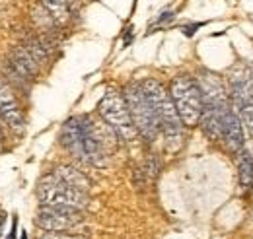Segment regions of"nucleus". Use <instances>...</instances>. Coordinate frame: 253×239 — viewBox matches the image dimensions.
Returning <instances> with one entry per match:
<instances>
[{
    "mask_svg": "<svg viewBox=\"0 0 253 239\" xmlns=\"http://www.w3.org/2000/svg\"><path fill=\"white\" fill-rule=\"evenodd\" d=\"M173 18H175V16H173V12H171V10H166V12H162V14H160L158 20L154 22V26H152V28H156V26H166V24L173 22Z\"/></svg>",
    "mask_w": 253,
    "mask_h": 239,
    "instance_id": "obj_16",
    "label": "nucleus"
},
{
    "mask_svg": "<svg viewBox=\"0 0 253 239\" xmlns=\"http://www.w3.org/2000/svg\"><path fill=\"white\" fill-rule=\"evenodd\" d=\"M238 173H240V185L244 191H252L253 187V158L246 152H238Z\"/></svg>",
    "mask_w": 253,
    "mask_h": 239,
    "instance_id": "obj_14",
    "label": "nucleus"
},
{
    "mask_svg": "<svg viewBox=\"0 0 253 239\" xmlns=\"http://www.w3.org/2000/svg\"><path fill=\"white\" fill-rule=\"evenodd\" d=\"M97 113L123 142H132L138 136L126 107L125 95L119 90H107L103 93L101 101L97 103Z\"/></svg>",
    "mask_w": 253,
    "mask_h": 239,
    "instance_id": "obj_4",
    "label": "nucleus"
},
{
    "mask_svg": "<svg viewBox=\"0 0 253 239\" xmlns=\"http://www.w3.org/2000/svg\"><path fill=\"white\" fill-rule=\"evenodd\" d=\"M252 191H253V187H252Z\"/></svg>",
    "mask_w": 253,
    "mask_h": 239,
    "instance_id": "obj_21",
    "label": "nucleus"
},
{
    "mask_svg": "<svg viewBox=\"0 0 253 239\" xmlns=\"http://www.w3.org/2000/svg\"><path fill=\"white\" fill-rule=\"evenodd\" d=\"M61 144L68 150L78 161L86 163L84 156V138H82V120L80 117H72L63 124L61 130Z\"/></svg>",
    "mask_w": 253,
    "mask_h": 239,
    "instance_id": "obj_11",
    "label": "nucleus"
},
{
    "mask_svg": "<svg viewBox=\"0 0 253 239\" xmlns=\"http://www.w3.org/2000/svg\"><path fill=\"white\" fill-rule=\"evenodd\" d=\"M0 117L6 120V124L18 132L24 130V113L20 109V103L12 91V86L0 78Z\"/></svg>",
    "mask_w": 253,
    "mask_h": 239,
    "instance_id": "obj_9",
    "label": "nucleus"
},
{
    "mask_svg": "<svg viewBox=\"0 0 253 239\" xmlns=\"http://www.w3.org/2000/svg\"><path fill=\"white\" fill-rule=\"evenodd\" d=\"M123 95H125L126 107H128L130 119H132V124L136 128L138 136H142L148 144H152L158 138L160 124L156 115H154V109H152L146 93L142 90V84L140 82L126 84Z\"/></svg>",
    "mask_w": 253,
    "mask_h": 239,
    "instance_id": "obj_3",
    "label": "nucleus"
},
{
    "mask_svg": "<svg viewBox=\"0 0 253 239\" xmlns=\"http://www.w3.org/2000/svg\"><path fill=\"white\" fill-rule=\"evenodd\" d=\"M140 84H142V90H144L152 109H154V115H156L160 124V132L166 136L168 146L171 150L179 148L181 140H183V122L177 115V109L173 105L169 91L154 78H146Z\"/></svg>",
    "mask_w": 253,
    "mask_h": 239,
    "instance_id": "obj_2",
    "label": "nucleus"
},
{
    "mask_svg": "<svg viewBox=\"0 0 253 239\" xmlns=\"http://www.w3.org/2000/svg\"><path fill=\"white\" fill-rule=\"evenodd\" d=\"M43 8L51 16L53 22L66 24L70 18V0H41Z\"/></svg>",
    "mask_w": 253,
    "mask_h": 239,
    "instance_id": "obj_15",
    "label": "nucleus"
},
{
    "mask_svg": "<svg viewBox=\"0 0 253 239\" xmlns=\"http://www.w3.org/2000/svg\"><path fill=\"white\" fill-rule=\"evenodd\" d=\"M4 230V212H0V234Z\"/></svg>",
    "mask_w": 253,
    "mask_h": 239,
    "instance_id": "obj_19",
    "label": "nucleus"
},
{
    "mask_svg": "<svg viewBox=\"0 0 253 239\" xmlns=\"http://www.w3.org/2000/svg\"><path fill=\"white\" fill-rule=\"evenodd\" d=\"M201 26H203V24H193V26H185V28H183V31H185V35H193V33H195V30H199V28H201Z\"/></svg>",
    "mask_w": 253,
    "mask_h": 239,
    "instance_id": "obj_18",
    "label": "nucleus"
},
{
    "mask_svg": "<svg viewBox=\"0 0 253 239\" xmlns=\"http://www.w3.org/2000/svg\"><path fill=\"white\" fill-rule=\"evenodd\" d=\"M43 239H80V238H70V236H57V232H49Z\"/></svg>",
    "mask_w": 253,
    "mask_h": 239,
    "instance_id": "obj_17",
    "label": "nucleus"
},
{
    "mask_svg": "<svg viewBox=\"0 0 253 239\" xmlns=\"http://www.w3.org/2000/svg\"><path fill=\"white\" fill-rule=\"evenodd\" d=\"M8 62H10V66H12V68H14L26 82H32L33 78L37 76V72H39V64H37V60L33 59L24 47H16V49L10 53Z\"/></svg>",
    "mask_w": 253,
    "mask_h": 239,
    "instance_id": "obj_12",
    "label": "nucleus"
},
{
    "mask_svg": "<svg viewBox=\"0 0 253 239\" xmlns=\"http://www.w3.org/2000/svg\"><path fill=\"white\" fill-rule=\"evenodd\" d=\"M220 140H224L226 148L234 154L244 150V130H242V120L230 107L220 119Z\"/></svg>",
    "mask_w": 253,
    "mask_h": 239,
    "instance_id": "obj_10",
    "label": "nucleus"
},
{
    "mask_svg": "<svg viewBox=\"0 0 253 239\" xmlns=\"http://www.w3.org/2000/svg\"><path fill=\"white\" fill-rule=\"evenodd\" d=\"M0 150H2V130H0Z\"/></svg>",
    "mask_w": 253,
    "mask_h": 239,
    "instance_id": "obj_20",
    "label": "nucleus"
},
{
    "mask_svg": "<svg viewBox=\"0 0 253 239\" xmlns=\"http://www.w3.org/2000/svg\"><path fill=\"white\" fill-rule=\"evenodd\" d=\"M82 224L80 210L55 208V206H39L35 214V226L45 232H68Z\"/></svg>",
    "mask_w": 253,
    "mask_h": 239,
    "instance_id": "obj_8",
    "label": "nucleus"
},
{
    "mask_svg": "<svg viewBox=\"0 0 253 239\" xmlns=\"http://www.w3.org/2000/svg\"><path fill=\"white\" fill-rule=\"evenodd\" d=\"M53 175L59 181L66 183L68 187H72V189H78V191H84V193L90 189L88 177L82 171H78L76 167H72V165H61V167H57L53 171Z\"/></svg>",
    "mask_w": 253,
    "mask_h": 239,
    "instance_id": "obj_13",
    "label": "nucleus"
},
{
    "mask_svg": "<svg viewBox=\"0 0 253 239\" xmlns=\"http://www.w3.org/2000/svg\"><path fill=\"white\" fill-rule=\"evenodd\" d=\"M230 101L242 124H246L248 130L253 134V74L246 66H240L232 72Z\"/></svg>",
    "mask_w": 253,
    "mask_h": 239,
    "instance_id": "obj_7",
    "label": "nucleus"
},
{
    "mask_svg": "<svg viewBox=\"0 0 253 239\" xmlns=\"http://www.w3.org/2000/svg\"><path fill=\"white\" fill-rule=\"evenodd\" d=\"M169 95L183 126H197L203 113V97L197 80H193L191 76H175L169 84Z\"/></svg>",
    "mask_w": 253,
    "mask_h": 239,
    "instance_id": "obj_5",
    "label": "nucleus"
},
{
    "mask_svg": "<svg viewBox=\"0 0 253 239\" xmlns=\"http://www.w3.org/2000/svg\"><path fill=\"white\" fill-rule=\"evenodd\" d=\"M37 200L41 206H55V208H68V210H82L88 208V195L84 191L72 189L66 183L59 181L53 173L39 181L37 187Z\"/></svg>",
    "mask_w": 253,
    "mask_h": 239,
    "instance_id": "obj_6",
    "label": "nucleus"
},
{
    "mask_svg": "<svg viewBox=\"0 0 253 239\" xmlns=\"http://www.w3.org/2000/svg\"><path fill=\"white\" fill-rule=\"evenodd\" d=\"M201 97H203V113L199 124L203 126V132L211 140H220V119L222 115L232 107L230 93L218 74L203 70L197 78Z\"/></svg>",
    "mask_w": 253,
    "mask_h": 239,
    "instance_id": "obj_1",
    "label": "nucleus"
}]
</instances>
